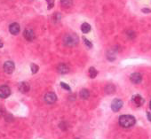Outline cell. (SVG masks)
<instances>
[{"label": "cell", "instance_id": "5", "mask_svg": "<svg viewBox=\"0 0 151 139\" xmlns=\"http://www.w3.org/2000/svg\"><path fill=\"white\" fill-rule=\"evenodd\" d=\"M3 68H4V71L7 73H12L13 71H14V68H15V66H14V63L13 61H6L5 62L4 66H3Z\"/></svg>", "mask_w": 151, "mask_h": 139}, {"label": "cell", "instance_id": "8", "mask_svg": "<svg viewBox=\"0 0 151 139\" xmlns=\"http://www.w3.org/2000/svg\"><path fill=\"white\" fill-rule=\"evenodd\" d=\"M23 36H24V38L28 41H33L36 37L35 32L31 29H26L24 33H23Z\"/></svg>", "mask_w": 151, "mask_h": 139}, {"label": "cell", "instance_id": "3", "mask_svg": "<svg viewBox=\"0 0 151 139\" xmlns=\"http://www.w3.org/2000/svg\"><path fill=\"white\" fill-rule=\"evenodd\" d=\"M11 94V89L8 86H0V99H6Z\"/></svg>", "mask_w": 151, "mask_h": 139}, {"label": "cell", "instance_id": "16", "mask_svg": "<svg viewBox=\"0 0 151 139\" xmlns=\"http://www.w3.org/2000/svg\"><path fill=\"white\" fill-rule=\"evenodd\" d=\"M97 75H98V71L95 69L94 68L92 67V68H89V75H90L91 78H92V79L95 78L97 76Z\"/></svg>", "mask_w": 151, "mask_h": 139}, {"label": "cell", "instance_id": "2", "mask_svg": "<svg viewBox=\"0 0 151 139\" xmlns=\"http://www.w3.org/2000/svg\"><path fill=\"white\" fill-rule=\"evenodd\" d=\"M63 42L67 46H75L78 44V37L76 36V35L69 34L64 36Z\"/></svg>", "mask_w": 151, "mask_h": 139}, {"label": "cell", "instance_id": "18", "mask_svg": "<svg viewBox=\"0 0 151 139\" xmlns=\"http://www.w3.org/2000/svg\"><path fill=\"white\" fill-rule=\"evenodd\" d=\"M46 2L48 3V8L49 9H52L54 5V0H46Z\"/></svg>", "mask_w": 151, "mask_h": 139}, {"label": "cell", "instance_id": "12", "mask_svg": "<svg viewBox=\"0 0 151 139\" xmlns=\"http://www.w3.org/2000/svg\"><path fill=\"white\" fill-rule=\"evenodd\" d=\"M57 70H58V72L60 73H67L69 72V68L68 67L67 64L62 63V64H60L59 66H58Z\"/></svg>", "mask_w": 151, "mask_h": 139}, {"label": "cell", "instance_id": "19", "mask_svg": "<svg viewBox=\"0 0 151 139\" xmlns=\"http://www.w3.org/2000/svg\"><path fill=\"white\" fill-rule=\"evenodd\" d=\"M84 39V44H85V45L87 46V47H89V48H92V43L90 42V41L89 40H87L86 38H83Z\"/></svg>", "mask_w": 151, "mask_h": 139}, {"label": "cell", "instance_id": "6", "mask_svg": "<svg viewBox=\"0 0 151 139\" xmlns=\"http://www.w3.org/2000/svg\"><path fill=\"white\" fill-rule=\"evenodd\" d=\"M57 100V97L53 92H47L45 95V101L47 104H53Z\"/></svg>", "mask_w": 151, "mask_h": 139}, {"label": "cell", "instance_id": "11", "mask_svg": "<svg viewBox=\"0 0 151 139\" xmlns=\"http://www.w3.org/2000/svg\"><path fill=\"white\" fill-rule=\"evenodd\" d=\"M19 91L21 93H27L29 91V84L26 81H22L19 84Z\"/></svg>", "mask_w": 151, "mask_h": 139}, {"label": "cell", "instance_id": "17", "mask_svg": "<svg viewBox=\"0 0 151 139\" xmlns=\"http://www.w3.org/2000/svg\"><path fill=\"white\" fill-rule=\"evenodd\" d=\"M30 68H31V72H32L33 73H36L38 71V68H39L38 66H37L36 64H31Z\"/></svg>", "mask_w": 151, "mask_h": 139}, {"label": "cell", "instance_id": "13", "mask_svg": "<svg viewBox=\"0 0 151 139\" xmlns=\"http://www.w3.org/2000/svg\"><path fill=\"white\" fill-rule=\"evenodd\" d=\"M81 30H82L83 33H84V34L88 33V32L91 31V26L89 25L88 23L84 22V23L82 24V26H81Z\"/></svg>", "mask_w": 151, "mask_h": 139}, {"label": "cell", "instance_id": "20", "mask_svg": "<svg viewBox=\"0 0 151 139\" xmlns=\"http://www.w3.org/2000/svg\"><path fill=\"white\" fill-rule=\"evenodd\" d=\"M61 86L63 89H67V91H70V87H69L67 83H61Z\"/></svg>", "mask_w": 151, "mask_h": 139}, {"label": "cell", "instance_id": "14", "mask_svg": "<svg viewBox=\"0 0 151 139\" xmlns=\"http://www.w3.org/2000/svg\"><path fill=\"white\" fill-rule=\"evenodd\" d=\"M89 96H90V93L86 89H83L80 91V97L83 99H87L89 97Z\"/></svg>", "mask_w": 151, "mask_h": 139}, {"label": "cell", "instance_id": "10", "mask_svg": "<svg viewBox=\"0 0 151 139\" xmlns=\"http://www.w3.org/2000/svg\"><path fill=\"white\" fill-rule=\"evenodd\" d=\"M141 81H142V76L139 73H134L131 75V81L132 83L138 84L141 83Z\"/></svg>", "mask_w": 151, "mask_h": 139}, {"label": "cell", "instance_id": "24", "mask_svg": "<svg viewBox=\"0 0 151 139\" xmlns=\"http://www.w3.org/2000/svg\"><path fill=\"white\" fill-rule=\"evenodd\" d=\"M149 107H150V109H151V101H150V103H149Z\"/></svg>", "mask_w": 151, "mask_h": 139}, {"label": "cell", "instance_id": "22", "mask_svg": "<svg viewBox=\"0 0 151 139\" xmlns=\"http://www.w3.org/2000/svg\"><path fill=\"white\" fill-rule=\"evenodd\" d=\"M142 12H143V13H150L151 10H149V9H143Z\"/></svg>", "mask_w": 151, "mask_h": 139}, {"label": "cell", "instance_id": "1", "mask_svg": "<svg viewBox=\"0 0 151 139\" xmlns=\"http://www.w3.org/2000/svg\"><path fill=\"white\" fill-rule=\"evenodd\" d=\"M135 122H136L135 118L132 115H122L119 118V124L125 128L132 127Z\"/></svg>", "mask_w": 151, "mask_h": 139}, {"label": "cell", "instance_id": "21", "mask_svg": "<svg viewBox=\"0 0 151 139\" xmlns=\"http://www.w3.org/2000/svg\"><path fill=\"white\" fill-rule=\"evenodd\" d=\"M147 116H148V120L151 121V113H147Z\"/></svg>", "mask_w": 151, "mask_h": 139}, {"label": "cell", "instance_id": "7", "mask_svg": "<svg viewBox=\"0 0 151 139\" xmlns=\"http://www.w3.org/2000/svg\"><path fill=\"white\" fill-rule=\"evenodd\" d=\"M132 101L134 104V105L137 106V107H140V106H141L143 104H144V99H143V97L140 95H134V96H132Z\"/></svg>", "mask_w": 151, "mask_h": 139}, {"label": "cell", "instance_id": "9", "mask_svg": "<svg viewBox=\"0 0 151 139\" xmlns=\"http://www.w3.org/2000/svg\"><path fill=\"white\" fill-rule=\"evenodd\" d=\"M20 30L21 28L18 23H13L9 27V31L12 35H18L20 33Z\"/></svg>", "mask_w": 151, "mask_h": 139}, {"label": "cell", "instance_id": "4", "mask_svg": "<svg viewBox=\"0 0 151 139\" xmlns=\"http://www.w3.org/2000/svg\"><path fill=\"white\" fill-rule=\"evenodd\" d=\"M122 106H123V101L121 99H115L112 101V103H111V109L114 112H118L122 108Z\"/></svg>", "mask_w": 151, "mask_h": 139}, {"label": "cell", "instance_id": "15", "mask_svg": "<svg viewBox=\"0 0 151 139\" xmlns=\"http://www.w3.org/2000/svg\"><path fill=\"white\" fill-rule=\"evenodd\" d=\"M61 5L64 8H69L72 5V0H61Z\"/></svg>", "mask_w": 151, "mask_h": 139}, {"label": "cell", "instance_id": "23", "mask_svg": "<svg viewBox=\"0 0 151 139\" xmlns=\"http://www.w3.org/2000/svg\"><path fill=\"white\" fill-rule=\"evenodd\" d=\"M1 47H3V43L0 41V48H1Z\"/></svg>", "mask_w": 151, "mask_h": 139}]
</instances>
